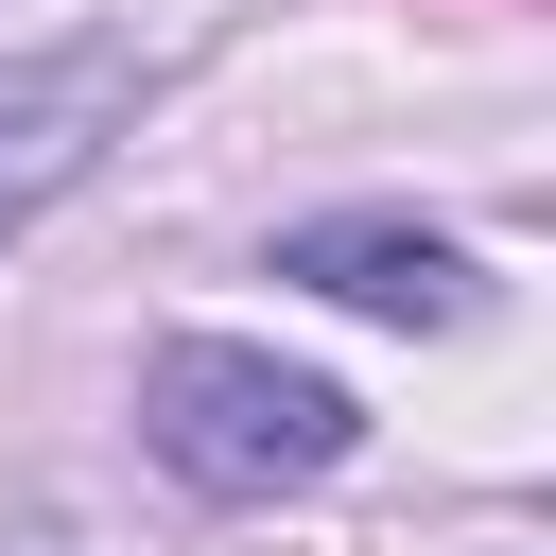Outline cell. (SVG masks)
Listing matches in <instances>:
<instances>
[{
  "instance_id": "6da1fadb",
  "label": "cell",
  "mask_w": 556,
  "mask_h": 556,
  "mask_svg": "<svg viewBox=\"0 0 556 556\" xmlns=\"http://www.w3.org/2000/svg\"><path fill=\"white\" fill-rule=\"evenodd\" d=\"M348 434H365V400L278 365V348H243V330H174L139 365V452L174 486H208V504H278V486L348 469Z\"/></svg>"
},
{
  "instance_id": "7a4b0ae2",
  "label": "cell",
  "mask_w": 556,
  "mask_h": 556,
  "mask_svg": "<svg viewBox=\"0 0 556 556\" xmlns=\"http://www.w3.org/2000/svg\"><path fill=\"white\" fill-rule=\"evenodd\" d=\"M139 87H156V70H139L122 35H52V52H17V70H0V243H17L52 191H87V174H104V139L139 122Z\"/></svg>"
},
{
  "instance_id": "3957f363",
  "label": "cell",
  "mask_w": 556,
  "mask_h": 556,
  "mask_svg": "<svg viewBox=\"0 0 556 556\" xmlns=\"http://www.w3.org/2000/svg\"><path fill=\"white\" fill-rule=\"evenodd\" d=\"M278 278H313V295H348V313H400V330H469V313H486L469 243H452V226H400V208L278 226Z\"/></svg>"
}]
</instances>
